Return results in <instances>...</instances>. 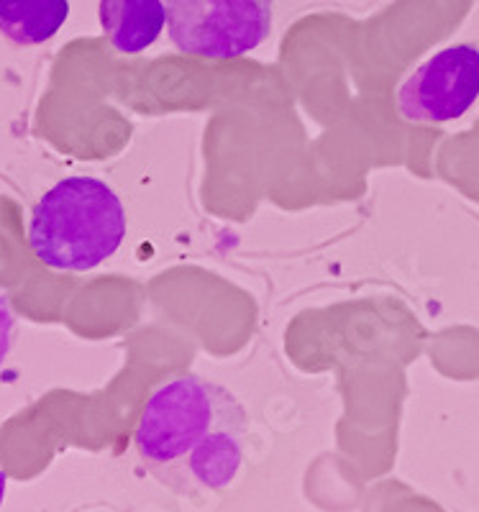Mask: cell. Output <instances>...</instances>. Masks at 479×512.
Here are the masks:
<instances>
[{
  "mask_svg": "<svg viewBox=\"0 0 479 512\" xmlns=\"http://www.w3.org/2000/svg\"><path fill=\"white\" fill-rule=\"evenodd\" d=\"M70 16V0H0V34L18 47L52 39Z\"/></svg>",
  "mask_w": 479,
  "mask_h": 512,
  "instance_id": "cell-6",
  "label": "cell"
},
{
  "mask_svg": "<svg viewBox=\"0 0 479 512\" xmlns=\"http://www.w3.org/2000/svg\"><path fill=\"white\" fill-rule=\"evenodd\" d=\"M13 336H16V315H13L8 297L0 292V367H3V361L11 354Z\"/></svg>",
  "mask_w": 479,
  "mask_h": 512,
  "instance_id": "cell-7",
  "label": "cell"
},
{
  "mask_svg": "<svg viewBox=\"0 0 479 512\" xmlns=\"http://www.w3.org/2000/svg\"><path fill=\"white\" fill-rule=\"evenodd\" d=\"M177 52L236 59L262 47L275 24V0H164Z\"/></svg>",
  "mask_w": 479,
  "mask_h": 512,
  "instance_id": "cell-3",
  "label": "cell"
},
{
  "mask_svg": "<svg viewBox=\"0 0 479 512\" xmlns=\"http://www.w3.org/2000/svg\"><path fill=\"white\" fill-rule=\"evenodd\" d=\"M126 208L111 185L75 175L41 195L29 221V244L41 264L59 272H90L121 249Z\"/></svg>",
  "mask_w": 479,
  "mask_h": 512,
  "instance_id": "cell-2",
  "label": "cell"
},
{
  "mask_svg": "<svg viewBox=\"0 0 479 512\" xmlns=\"http://www.w3.org/2000/svg\"><path fill=\"white\" fill-rule=\"evenodd\" d=\"M246 436L249 415L234 392L200 374H182L152 392L134 446L162 487L180 497H203L236 482Z\"/></svg>",
  "mask_w": 479,
  "mask_h": 512,
  "instance_id": "cell-1",
  "label": "cell"
},
{
  "mask_svg": "<svg viewBox=\"0 0 479 512\" xmlns=\"http://www.w3.org/2000/svg\"><path fill=\"white\" fill-rule=\"evenodd\" d=\"M100 26L118 54H141L162 36L164 0H100Z\"/></svg>",
  "mask_w": 479,
  "mask_h": 512,
  "instance_id": "cell-5",
  "label": "cell"
},
{
  "mask_svg": "<svg viewBox=\"0 0 479 512\" xmlns=\"http://www.w3.org/2000/svg\"><path fill=\"white\" fill-rule=\"evenodd\" d=\"M479 98V49L454 44L428 57L403 82L400 116L410 123H449L462 118Z\"/></svg>",
  "mask_w": 479,
  "mask_h": 512,
  "instance_id": "cell-4",
  "label": "cell"
}]
</instances>
